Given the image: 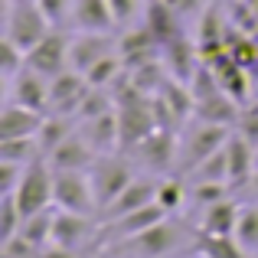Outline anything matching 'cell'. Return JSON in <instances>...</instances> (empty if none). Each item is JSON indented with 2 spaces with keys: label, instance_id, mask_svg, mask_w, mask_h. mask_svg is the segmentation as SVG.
Masks as SVG:
<instances>
[{
  "label": "cell",
  "instance_id": "1",
  "mask_svg": "<svg viewBox=\"0 0 258 258\" xmlns=\"http://www.w3.org/2000/svg\"><path fill=\"white\" fill-rule=\"evenodd\" d=\"M186 242V235H183V229L176 226L170 219H160L157 226L144 229V232L131 235V239H121V242H111V245H105L111 255H131V258H164L176 252V248Z\"/></svg>",
  "mask_w": 258,
  "mask_h": 258
},
{
  "label": "cell",
  "instance_id": "2",
  "mask_svg": "<svg viewBox=\"0 0 258 258\" xmlns=\"http://www.w3.org/2000/svg\"><path fill=\"white\" fill-rule=\"evenodd\" d=\"M52 180H56V170H52V164H49L46 154H39V157H33L30 164H26L17 189H13L23 219L26 216L43 213V209H49V203H52Z\"/></svg>",
  "mask_w": 258,
  "mask_h": 258
},
{
  "label": "cell",
  "instance_id": "3",
  "mask_svg": "<svg viewBox=\"0 0 258 258\" xmlns=\"http://www.w3.org/2000/svg\"><path fill=\"white\" fill-rule=\"evenodd\" d=\"M88 176H92V189H95V200H98V213L105 206H111L121 189L131 186V180H134L131 164L124 157H114V154L95 157V164L88 167Z\"/></svg>",
  "mask_w": 258,
  "mask_h": 258
},
{
  "label": "cell",
  "instance_id": "4",
  "mask_svg": "<svg viewBox=\"0 0 258 258\" xmlns=\"http://www.w3.org/2000/svg\"><path fill=\"white\" fill-rule=\"evenodd\" d=\"M49 30H52V23H49V17L39 10L36 0H30V4H10L4 36L10 39V43H17L23 52H30Z\"/></svg>",
  "mask_w": 258,
  "mask_h": 258
},
{
  "label": "cell",
  "instance_id": "5",
  "mask_svg": "<svg viewBox=\"0 0 258 258\" xmlns=\"http://www.w3.org/2000/svg\"><path fill=\"white\" fill-rule=\"evenodd\" d=\"M52 203H56V209H72V213L92 216L95 209H98V200H95L88 170H56V180H52Z\"/></svg>",
  "mask_w": 258,
  "mask_h": 258
},
{
  "label": "cell",
  "instance_id": "6",
  "mask_svg": "<svg viewBox=\"0 0 258 258\" xmlns=\"http://www.w3.org/2000/svg\"><path fill=\"white\" fill-rule=\"evenodd\" d=\"M69 49H72V39L66 36L62 30L52 26V30L46 33V36L39 39L30 52H26V66H30L33 72H39V76H46V79H56L59 72L72 69Z\"/></svg>",
  "mask_w": 258,
  "mask_h": 258
},
{
  "label": "cell",
  "instance_id": "7",
  "mask_svg": "<svg viewBox=\"0 0 258 258\" xmlns=\"http://www.w3.org/2000/svg\"><path fill=\"white\" fill-rule=\"evenodd\" d=\"M160 219H167V209L160 203H147V206L134 209L127 216H118V219H108L105 226L98 229L95 235V245H111V242H121V239H131V235L144 232V229L157 226Z\"/></svg>",
  "mask_w": 258,
  "mask_h": 258
},
{
  "label": "cell",
  "instance_id": "8",
  "mask_svg": "<svg viewBox=\"0 0 258 258\" xmlns=\"http://www.w3.org/2000/svg\"><path fill=\"white\" fill-rule=\"evenodd\" d=\"M229 134H232L229 124H219V121H200V124L189 131V138L183 141V154H180L183 170H196L209 154L219 151V147L226 144Z\"/></svg>",
  "mask_w": 258,
  "mask_h": 258
},
{
  "label": "cell",
  "instance_id": "9",
  "mask_svg": "<svg viewBox=\"0 0 258 258\" xmlns=\"http://www.w3.org/2000/svg\"><path fill=\"white\" fill-rule=\"evenodd\" d=\"M118 121H121V147H138L147 134H154L160 127L157 114H154V105L144 98L118 105Z\"/></svg>",
  "mask_w": 258,
  "mask_h": 258
},
{
  "label": "cell",
  "instance_id": "10",
  "mask_svg": "<svg viewBox=\"0 0 258 258\" xmlns=\"http://www.w3.org/2000/svg\"><path fill=\"white\" fill-rule=\"evenodd\" d=\"M88 88L92 85H88V79L79 69L59 72L56 79H49V108L59 114H76L79 118V108H82Z\"/></svg>",
  "mask_w": 258,
  "mask_h": 258
},
{
  "label": "cell",
  "instance_id": "11",
  "mask_svg": "<svg viewBox=\"0 0 258 258\" xmlns=\"http://www.w3.org/2000/svg\"><path fill=\"white\" fill-rule=\"evenodd\" d=\"M79 131L88 144L95 147V154H114V147H121V121H118V108L95 114V118L79 121Z\"/></svg>",
  "mask_w": 258,
  "mask_h": 258
},
{
  "label": "cell",
  "instance_id": "12",
  "mask_svg": "<svg viewBox=\"0 0 258 258\" xmlns=\"http://www.w3.org/2000/svg\"><path fill=\"white\" fill-rule=\"evenodd\" d=\"M46 157H49L52 170H88L98 154H95V147L82 138V131H72L69 138L59 147H52Z\"/></svg>",
  "mask_w": 258,
  "mask_h": 258
},
{
  "label": "cell",
  "instance_id": "13",
  "mask_svg": "<svg viewBox=\"0 0 258 258\" xmlns=\"http://www.w3.org/2000/svg\"><path fill=\"white\" fill-rule=\"evenodd\" d=\"M10 101L46 114L49 111V79L39 76V72H33L30 66H26V69L10 82Z\"/></svg>",
  "mask_w": 258,
  "mask_h": 258
},
{
  "label": "cell",
  "instance_id": "14",
  "mask_svg": "<svg viewBox=\"0 0 258 258\" xmlns=\"http://www.w3.org/2000/svg\"><path fill=\"white\" fill-rule=\"evenodd\" d=\"M111 46H118V43H111V39H108V33H82V30H79V36L72 39V49H69L72 69L88 72L95 62H98V59L118 52V49H111Z\"/></svg>",
  "mask_w": 258,
  "mask_h": 258
},
{
  "label": "cell",
  "instance_id": "15",
  "mask_svg": "<svg viewBox=\"0 0 258 258\" xmlns=\"http://www.w3.org/2000/svg\"><path fill=\"white\" fill-rule=\"evenodd\" d=\"M92 235V219L85 213H72V209H56L52 216V242L62 248H79Z\"/></svg>",
  "mask_w": 258,
  "mask_h": 258
},
{
  "label": "cell",
  "instance_id": "16",
  "mask_svg": "<svg viewBox=\"0 0 258 258\" xmlns=\"http://www.w3.org/2000/svg\"><path fill=\"white\" fill-rule=\"evenodd\" d=\"M43 121H46L43 111H33L26 105L7 101L4 114H0V138H36Z\"/></svg>",
  "mask_w": 258,
  "mask_h": 258
},
{
  "label": "cell",
  "instance_id": "17",
  "mask_svg": "<svg viewBox=\"0 0 258 258\" xmlns=\"http://www.w3.org/2000/svg\"><path fill=\"white\" fill-rule=\"evenodd\" d=\"M157 49H160V43H157V36L151 33V26H147V23L131 26V30L118 39V52H121V59H124L127 66L157 59Z\"/></svg>",
  "mask_w": 258,
  "mask_h": 258
},
{
  "label": "cell",
  "instance_id": "18",
  "mask_svg": "<svg viewBox=\"0 0 258 258\" xmlns=\"http://www.w3.org/2000/svg\"><path fill=\"white\" fill-rule=\"evenodd\" d=\"M147 203H157V183L151 180H131V186H124L118 193V200L111 203V206L101 209V219H118V216H127L134 213V209L147 206Z\"/></svg>",
  "mask_w": 258,
  "mask_h": 258
},
{
  "label": "cell",
  "instance_id": "19",
  "mask_svg": "<svg viewBox=\"0 0 258 258\" xmlns=\"http://www.w3.org/2000/svg\"><path fill=\"white\" fill-rule=\"evenodd\" d=\"M226 154H229V183H232V186H242V183L252 180L255 164H258V154H255V147L248 144L239 131L229 134Z\"/></svg>",
  "mask_w": 258,
  "mask_h": 258
},
{
  "label": "cell",
  "instance_id": "20",
  "mask_svg": "<svg viewBox=\"0 0 258 258\" xmlns=\"http://www.w3.org/2000/svg\"><path fill=\"white\" fill-rule=\"evenodd\" d=\"M72 26L82 33H108L118 23H114L108 0H76L72 4Z\"/></svg>",
  "mask_w": 258,
  "mask_h": 258
},
{
  "label": "cell",
  "instance_id": "21",
  "mask_svg": "<svg viewBox=\"0 0 258 258\" xmlns=\"http://www.w3.org/2000/svg\"><path fill=\"white\" fill-rule=\"evenodd\" d=\"M160 52H164V69L170 72L173 79H180V82H193L196 79V56H200V49H193V46L186 43L183 36L170 39L167 46H160Z\"/></svg>",
  "mask_w": 258,
  "mask_h": 258
},
{
  "label": "cell",
  "instance_id": "22",
  "mask_svg": "<svg viewBox=\"0 0 258 258\" xmlns=\"http://www.w3.org/2000/svg\"><path fill=\"white\" fill-rule=\"evenodd\" d=\"M180 13L170 10L164 0H147V10H144V23L151 26V33L157 36L160 46H167L170 39L183 36V23H180Z\"/></svg>",
  "mask_w": 258,
  "mask_h": 258
},
{
  "label": "cell",
  "instance_id": "23",
  "mask_svg": "<svg viewBox=\"0 0 258 258\" xmlns=\"http://www.w3.org/2000/svg\"><path fill=\"white\" fill-rule=\"evenodd\" d=\"M138 151H141V157L147 160V167L167 170V167L173 164V157H176V141H173V134L167 131V127H157L154 134H147V138L138 144Z\"/></svg>",
  "mask_w": 258,
  "mask_h": 258
},
{
  "label": "cell",
  "instance_id": "24",
  "mask_svg": "<svg viewBox=\"0 0 258 258\" xmlns=\"http://www.w3.org/2000/svg\"><path fill=\"white\" fill-rule=\"evenodd\" d=\"M76 124H79V118L76 114H59V111H52L49 118L43 121V127L36 131V141H39V151L43 154H49L52 147H59L66 138H69L72 131H76Z\"/></svg>",
  "mask_w": 258,
  "mask_h": 258
},
{
  "label": "cell",
  "instance_id": "25",
  "mask_svg": "<svg viewBox=\"0 0 258 258\" xmlns=\"http://www.w3.org/2000/svg\"><path fill=\"white\" fill-rule=\"evenodd\" d=\"M235 222H239V206L229 200H219L213 206H206L203 232L206 235H235Z\"/></svg>",
  "mask_w": 258,
  "mask_h": 258
},
{
  "label": "cell",
  "instance_id": "26",
  "mask_svg": "<svg viewBox=\"0 0 258 258\" xmlns=\"http://www.w3.org/2000/svg\"><path fill=\"white\" fill-rule=\"evenodd\" d=\"M52 216H56V213H49V209H43V213H36V216H26L17 235H20V239H26L39 252L43 245H49V242H52Z\"/></svg>",
  "mask_w": 258,
  "mask_h": 258
},
{
  "label": "cell",
  "instance_id": "27",
  "mask_svg": "<svg viewBox=\"0 0 258 258\" xmlns=\"http://www.w3.org/2000/svg\"><path fill=\"white\" fill-rule=\"evenodd\" d=\"M196 248L206 258H248V252L235 242V235H206L203 232V239L196 242Z\"/></svg>",
  "mask_w": 258,
  "mask_h": 258
},
{
  "label": "cell",
  "instance_id": "28",
  "mask_svg": "<svg viewBox=\"0 0 258 258\" xmlns=\"http://www.w3.org/2000/svg\"><path fill=\"white\" fill-rule=\"evenodd\" d=\"M39 141L36 138H0V160H13V164H30L39 157Z\"/></svg>",
  "mask_w": 258,
  "mask_h": 258
},
{
  "label": "cell",
  "instance_id": "29",
  "mask_svg": "<svg viewBox=\"0 0 258 258\" xmlns=\"http://www.w3.org/2000/svg\"><path fill=\"white\" fill-rule=\"evenodd\" d=\"M235 242L245 248L248 255L258 252V206L239 209V222H235Z\"/></svg>",
  "mask_w": 258,
  "mask_h": 258
},
{
  "label": "cell",
  "instance_id": "30",
  "mask_svg": "<svg viewBox=\"0 0 258 258\" xmlns=\"http://www.w3.org/2000/svg\"><path fill=\"white\" fill-rule=\"evenodd\" d=\"M121 52H111V56H105V59H98V62L92 66L88 72H82V76L88 79V85H95V88H105V85H111L114 79L121 76Z\"/></svg>",
  "mask_w": 258,
  "mask_h": 258
},
{
  "label": "cell",
  "instance_id": "31",
  "mask_svg": "<svg viewBox=\"0 0 258 258\" xmlns=\"http://www.w3.org/2000/svg\"><path fill=\"white\" fill-rule=\"evenodd\" d=\"M20 226H23V213L17 206V196L4 193V200H0V242H10L20 232Z\"/></svg>",
  "mask_w": 258,
  "mask_h": 258
},
{
  "label": "cell",
  "instance_id": "32",
  "mask_svg": "<svg viewBox=\"0 0 258 258\" xmlns=\"http://www.w3.org/2000/svg\"><path fill=\"white\" fill-rule=\"evenodd\" d=\"M229 23L235 26V33L258 36V10L248 0H232V7H229Z\"/></svg>",
  "mask_w": 258,
  "mask_h": 258
},
{
  "label": "cell",
  "instance_id": "33",
  "mask_svg": "<svg viewBox=\"0 0 258 258\" xmlns=\"http://www.w3.org/2000/svg\"><path fill=\"white\" fill-rule=\"evenodd\" d=\"M229 189H232V183H229V180H196L193 189H189V196H193V203L213 206V203L226 200Z\"/></svg>",
  "mask_w": 258,
  "mask_h": 258
},
{
  "label": "cell",
  "instance_id": "34",
  "mask_svg": "<svg viewBox=\"0 0 258 258\" xmlns=\"http://www.w3.org/2000/svg\"><path fill=\"white\" fill-rule=\"evenodd\" d=\"M196 180H229V154H226V144L219 151H213L200 167H196Z\"/></svg>",
  "mask_w": 258,
  "mask_h": 258
},
{
  "label": "cell",
  "instance_id": "35",
  "mask_svg": "<svg viewBox=\"0 0 258 258\" xmlns=\"http://www.w3.org/2000/svg\"><path fill=\"white\" fill-rule=\"evenodd\" d=\"M0 56H4V69H0V72H4L7 82H13V79L26 69V52L20 49L17 43H10V39L4 36V43H0Z\"/></svg>",
  "mask_w": 258,
  "mask_h": 258
},
{
  "label": "cell",
  "instance_id": "36",
  "mask_svg": "<svg viewBox=\"0 0 258 258\" xmlns=\"http://www.w3.org/2000/svg\"><path fill=\"white\" fill-rule=\"evenodd\" d=\"M108 7H111L114 23H118V26H131L138 17H144L147 0H108Z\"/></svg>",
  "mask_w": 258,
  "mask_h": 258
},
{
  "label": "cell",
  "instance_id": "37",
  "mask_svg": "<svg viewBox=\"0 0 258 258\" xmlns=\"http://www.w3.org/2000/svg\"><path fill=\"white\" fill-rule=\"evenodd\" d=\"M39 10L49 17V23L56 26V30H62L66 23H72V4L76 0H36Z\"/></svg>",
  "mask_w": 258,
  "mask_h": 258
},
{
  "label": "cell",
  "instance_id": "38",
  "mask_svg": "<svg viewBox=\"0 0 258 258\" xmlns=\"http://www.w3.org/2000/svg\"><path fill=\"white\" fill-rule=\"evenodd\" d=\"M229 49V56L235 59L239 66H255V59H258V46L252 43V36H245V33H235V43L232 46H226Z\"/></svg>",
  "mask_w": 258,
  "mask_h": 258
},
{
  "label": "cell",
  "instance_id": "39",
  "mask_svg": "<svg viewBox=\"0 0 258 258\" xmlns=\"http://www.w3.org/2000/svg\"><path fill=\"white\" fill-rule=\"evenodd\" d=\"M157 203L167 209V213H173V209L183 203V186H180L176 180H164V183H157Z\"/></svg>",
  "mask_w": 258,
  "mask_h": 258
},
{
  "label": "cell",
  "instance_id": "40",
  "mask_svg": "<svg viewBox=\"0 0 258 258\" xmlns=\"http://www.w3.org/2000/svg\"><path fill=\"white\" fill-rule=\"evenodd\" d=\"M26 164H13V160H0V189L4 193H13L20 183V176H23Z\"/></svg>",
  "mask_w": 258,
  "mask_h": 258
},
{
  "label": "cell",
  "instance_id": "41",
  "mask_svg": "<svg viewBox=\"0 0 258 258\" xmlns=\"http://www.w3.org/2000/svg\"><path fill=\"white\" fill-rule=\"evenodd\" d=\"M235 124H239V134H242V138H245L252 147H258V105H252L245 114H239V121H235Z\"/></svg>",
  "mask_w": 258,
  "mask_h": 258
},
{
  "label": "cell",
  "instance_id": "42",
  "mask_svg": "<svg viewBox=\"0 0 258 258\" xmlns=\"http://www.w3.org/2000/svg\"><path fill=\"white\" fill-rule=\"evenodd\" d=\"M72 252H76V248H62V245H56V242H49V245H43L33 258H76Z\"/></svg>",
  "mask_w": 258,
  "mask_h": 258
},
{
  "label": "cell",
  "instance_id": "43",
  "mask_svg": "<svg viewBox=\"0 0 258 258\" xmlns=\"http://www.w3.org/2000/svg\"><path fill=\"white\" fill-rule=\"evenodd\" d=\"M164 4L170 7V10H176L180 17H189V13H196L203 7V0H164Z\"/></svg>",
  "mask_w": 258,
  "mask_h": 258
},
{
  "label": "cell",
  "instance_id": "44",
  "mask_svg": "<svg viewBox=\"0 0 258 258\" xmlns=\"http://www.w3.org/2000/svg\"><path fill=\"white\" fill-rule=\"evenodd\" d=\"M248 183H252V189L258 193V167H255V173H252V180H248Z\"/></svg>",
  "mask_w": 258,
  "mask_h": 258
},
{
  "label": "cell",
  "instance_id": "45",
  "mask_svg": "<svg viewBox=\"0 0 258 258\" xmlns=\"http://www.w3.org/2000/svg\"><path fill=\"white\" fill-rule=\"evenodd\" d=\"M252 95H255V98H258V72H255V76H252Z\"/></svg>",
  "mask_w": 258,
  "mask_h": 258
},
{
  "label": "cell",
  "instance_id": "46",
  "mask_svg": "<svg viewBox=\"0 0 258 258\" xmlns=\"http://www.w3.org/2000/svg\"><path fill=\"white\" fill-rule=\"evenodd\" d=\"M7 4H30V0H7Z\"/></svg>",
  "mask_w": 258,
  "mask_h": 258
},
{
  "label": "cell",
  "instance_id": "47",
  "mask_svg": "<svg viewBox=\"0 0 258 258\" xmlns=\"http://www.w3.org/2000/svg\"><path fill=\"white\" fill-rule=\"evenodd\" d=\"M248 4H252V7H255V10H258V0H248Z\"/></svg>",
  "mask_w": 258,
  "mask_h": 258
},
{
  "label": "cell",
  "instance_id": "48",
  "mask_svg": "<svg viewBox=\"0 0 258 258\" xmlns=\"http://www.w3.org/2000/svg\"><path fill=\"white\" fill-rule=\"evenodd\" d=\"M255 154H258V147H255Z\"/></svg>",
  "mask_w": 258,
  "mask_h": 258
},
{
  "label": "cell",
  "instance_id": "49",
  "mask_svg": "<svg viewBox=\"0 0 258 258\" xmlns=\"http://www.w3.org/2000/svg\"><path fill=\"white\" fill-rule=\"evenodd\" d=\"M255 105H258V98H255Z\"/></svg>",
  "mask_w": 258,
  "mask_h": 258
}]
</instances>
